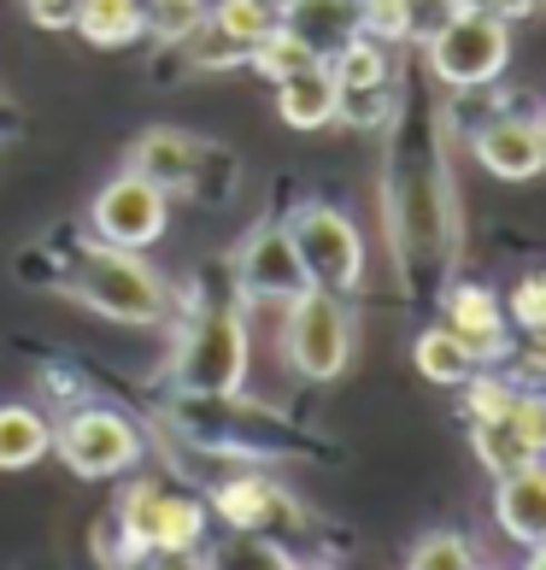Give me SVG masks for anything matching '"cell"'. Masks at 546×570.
<instances>
[{
  "mask_svg": "<svg viewBox=\"0 0 546 570\" xmlns=\"http://www.w3.org/2000/svg\"><path fill=\"white\" fill-rule=\"evenodd\" d=\"M388 242L406 277H447L458 259V195L440 124L388 141Z\"/></svg>",
  "mask_w": 546,
  "mask_h": 570,
  "instance_id": "1",
  "label": "cell"
},
{
  "mask_svg": "<svg viewBox=\"0 0 546 570\" xmlns=\"http://www.w3.org/2000/svg\"><path fill=\"white\" fill-rule=\"evenodd\" d=\"M59 288H66L82 312H95V318H107V324L159 330L171 318V283H165V271L147 259L141 247H112V242L89 236L71 253Z\"/></svg>",
  "mask_w": 546,
  "mask_h": 570,
  "instance_id": "2",
  "label": "cell"
},
{
  "mask_svg": "<svg viewBox=\"0 0 546 570\" xmlns=\"http://www.w3.org/2000/svg\"><path fill=\"white\" fill-rule=\"evenodd\" d=\"M206 523H212V505L165 489L153 476H136L130 489L118 494L112 523H107V559L112 547H123V564L136 559H188L206 547Z\"/></svg>",
  "mask_w": 546,
  "mask_h": 570,
  "instance_id": "3",
  "label": "cell"
},
{
  "mask_svg": "<svg viewBox=\"0 0 546 570\" xmlns=\"http://www.w3.org/2000/svg\"><path fill=\"white\" fill-rule=\"evenodd\" d=\"M247 365H254V335H247V312L236 306V294L195 301V318L177 330L171 353L177 394H236L247 389Z\"/></svg>",
  "mask_w": 546,
  "mask_h": 570,
  "instance_id": "4",
  "label": "cell"
},
{
  "mask_svg": "<svg viewBox=\"0 0 546 570\" xmlns=\"http://www.w3.org/2000/svg\"><path fill=\"white\" fill-rule=\"evenodd\" d=\"M359 353V318H353L347 294L306 288L282 306V358L300 383H335L347 376Z\"/></svg>",
  "mask_w": 546,
  "mask_h": 570,
  "instance_id": "5",
  "label": "cell"
},
{
  "mask_svg": "<svg viewBox=\"0 0 546 570\" xmlns=\"http://www.w3.org/2000/svg\"><path fill=\"white\" fill-rule=\"evenodd\" d=\"M424 66L440 89H499V77L512 66V24L499 12L465 7L453 12L435 36H424Z\"/></svg>",
  "mask_w": 546,
  "mask_h": 570,
  "instance_id": "6",
  "label": "cell"
},
{
  "mask_svg": "<svg viewBox=\"0 0 546 570\" xmlns=\"http://www.w3.org/2000/svg\"><path fill=\"white\" fill-rule=\"evenodd\" d=\"M141 453H147L141 430L118 406H100V400H77V406H66V417L53 424V459L82 482L136 476Z\"/></svg>",
  "mask_w": 546,
  "mask_h": 570,
  "instance_id": "7",
  "label": "cell"
},
{
  "mask_svg": "<svg viewBox=\"0 0 546 570\" xmlns=\"http://www.w3.org/2000/svg\"><path fill=\"white\" fill-rule=\"evenodd\" d=\"M288 236L300 247V265L311 288H335V294H353L365 283V229L353 224L341 206L329 200H306L288 213Z\"/></svg>",
  "mask_w": 546,
  "mask_h": 570,
  "instance_id": "8",
  "label": "cell"
},
{
  "mask_svg": "<svg viewBox=\"0 0 546 570\" xmlns=\"http://www.w3.org/2000/svg\"><path fill=\"white\" fill-rule=\"evenodd\" d=\"M82 229H89L95 242L153 253V247L165 242V229H171V195H165L159 183H147L141 171H130V165H123L112 183H100V188H95Z\"/></svg>",
  "mask_w": 546,
  "mask_h": 570,
  "instance_id": "9",
  "label": "cell"
},
{
  "mask_svg": "<svg viewBox=\"0 0 546 570\" xmlns=\"http://www.w3.org/2000/svg\"><path fill=\"white\" fill-rule=\"evenodd\" d=\"M229 277H236V294L247 306H288L294 294H306L311 277L300 265V247H294V236H288V218L254 224V236L236 247Z\"/></svg>",
  "mask_w": 546,
  "mask_h": 570,
  "instance_id": "10",
  "label": "cell"
},
{
  "mask_svg": "<svg viewBox=\"0 0 546 570\" xmlns=\"http://www.w3.org/2000/svg\"><path fill=\"white\" fill-rule=\"evenodd\" d=\"M212 518L229 523L236 535H265V541H288L294 530H306V505L294 500L282 482H270L265 471H229L212 494Z\"/></svg>",
  "mask_w": 546,
  "mask_h": 570,
  "instance_id": "11",
  "label": "cell"
},
{
  "mask_svg": "<svg viewBox=\"0 0 546 570\" xmlns=\"http://www.w3.org/2000/svg\"><path fill=\"white\" fill-rule=\"evenodd\" d=\"M470 159L488 171L494 183H535L546 171V147H540V124L535 112L499 107L488 118L470 124Z\"/></svg>",
  "mask_w": 546,
  "mask_h": 570,
  "instance_id": "12",
  "label": "cell"
},
{
  "mask_svg": "<svg viewBox=\"0 0 546 570\" xmlns=\"http://www.w3.org/2000/svg\"><path fill=\"white\" fill-rule=\"evenodd\" d=\"M224 159L212 141L188 136V130H171V124H159V130H141L130 141V154H123V165L130 171H141L147 183H159L165 195H200L206 188V165Z\"/></svg>",
  "mask_w": 546,
  "mask_h": 570,
  "instance_id": "13",
  "label": "cell"
},
{
  "mask_svg": "<svg viewBox=\"0 0 546 570\" xmlns=\"http://www.w3.org/2000/svg\"><path fill=\"white\" fill-rule=\"evenodd\" d=\"M440 324L476 353V365H506L512 358V312L506 294L488 283H453L440 294Z\"/></svg>",
  "mask_w": 546,
  "mask_h": 570,
  "instance_id": "14",
  "label": "cell"
},
{
  "mask_svg": "<svg viewBox=\"0 0 546 570\" xmlns=\"http://www.w3.org/2000/svg\"><path fill=\"white\" fill-rule=\"evenodd\" d=\"M494 523L517 547L546 541V459H523L506 476H494Z\"/></svg>",
  "mask_w": 546,
  "mask_h": 570,
  "instance_id": "15",
  "label": "cell"
},
{
  "mask_svg": "<svg viewBox=\"0 0 546 570\" xmlns=\"http://www.w3.org/2000/svg\"><path fill=\"white\" fill-rule=\"evenodd\" d=\"M335 107H341V82H335L329 59H311V66L277 82V118L288 130H329Z\"/></svg>",
  "mask_w": 546,
  "mask_h": 570,
  "instance_id": "16",
  "label": "cell"
},
{
  "mask_svg": "<svg viewBox=\"0 0 546 570\" xmlns=\"http://www.w3.org/2000/svg\"><path fill=\"white\" fill-rule=\"evenodd\" d=\"M282 24L318 59H329L341 41L365 30V12H359V0H282Z\"/></svg>",
  "mask_w": 546,
  "mask_h": 570,
  "instance_id": "17",
  "label": "cell"
},
{
  "mask_svg": "<svg viewBox=\"0 0 546 570\" xmlns=\"http://www.w3.org/2000/svg\"><path fill=\"white\" fill-rule=\"evenodd\" d=\"M71 30L89 41V48H136L147 36V0H77Z\"/></svg>",
  "mask_w": 546,
  "mask_h": 570,
  "instance_id": "18",
  "label": "cell"
},
{
  "mask_svg": "<svg viewBox=\"0 0 546 570\" xmlns=\"http://www.w3.org/2000/svg\"><path fill=\"white\" fill-rule=\"evenodd\" d=\"M411 365H417V376L424 383H435V389H465L470 376L482 371L476 365V353L458 342V335L447 330V324H429V330H417V342H411Z\"/></svg>",
  "mask_w": 546,
  "mask_h": 570,
  "instance_id": "19",
  "label": "cell"
},
{
  "mask_svg": "<svg viewBox=\"0 0 546 570\" xmlns=\"http://www.w3.org/2000/svg\"><path fill=\"white\" fill-rule=\"evenodd\" d=\"M53 453V424L41 417V406H0V471H30Z\"/></svg>",
  "mask_w": 546,
  "mask_h": 570,
  "instance_id": "20",
  "label": "cell"
},
{
  "mask_svg": "<svg viewBox=\"0 0 546 570\" xmlns=\"http://www.w3.org/2000/svg\"><path fill=\"white\" fill-rule=\"evenodd\" d=\"M329 71H335L341 89H394V53H388V41H376L365 30L329 53Z\"/></svg>",
  "mask_w": 546,
  "mask_h": 570,
  "instance_id": "21",
  "label": "cell"
},
{
  "mask_svg": "<svg viewBox=\"0 0 546 570\" xmlns=\"http://www.w3.org/2000/svg\"><path fill=\"white\" fill-rule=\"evenodd\" d=\"M311 59H318V53H311L306 41L277 18V30H265L254 48H247V71H259V77H270V82H282V77H294L300 66H311Z\"/></svg>",
  "mask_w": 546,
  "mask_h": 570,
  "instance_id": "22",
  "label": "cell"
},
{
  "mask_svg": "<svg viewBox=\"0 0 546 570\" xmlns=\"http://www.w3.org/2000/svg\"><path fill=\"white\" fill-rule=\"evenodd\" d=\"M411 570H476L482 553H476V541L465 530H424L411 541V553H406Z\"/></svg>",
  "mask_w": 546,
  "mask_h": 570,
  "instance_id": "23",
  "label": "cell"
},
{
  "mask_svg": "<svg viewBox=\"0 0 546 570\" xmlns=\"http://www.w3.org/2000/svg\"><path fill=\"white\" fill-rule=\"evenodd\" d=\"M206 12H212L218 24L241 41V48H254L265 30H277L282 0H206Z\"/></svg>",
  "mask_w": 546,
  "mask_h": 570,
  "instance_id": "24",
  "label": "cell"
},
{
  "mask_svg": "<svg viewBox=\"0 0 546 570\" xmlns=\"http://www.w3.org/2000/svg\"><path fill=\"white\" fill-rule=\"evenodd\" d=\"M506 430L523 448V459H546V389L517 383L512 406H506Z\"/></svg>",
  "mask_w": 546,
  "mask_h": 570,
  "instance_id": "25",
  "label": "cell"
},
{
  "mask_svg": "<svg viewBox=\"0 0 546 570\" xmlns=\"http://www.w3.org/2000/svg\"><path fill=\"white\" fill-rule=\"evenodd\" d=\"M470 453L482 459V471H488V476H506L512 464H523V448L512 441L506 417H482V424H470Z\"/></svg>",
  "mask_w": 546,
  "mask_h": 570,
  "instance_id": "26",
  "label": "cell"
},
{
  "mask_svg": "<svg viewBox=\"0 0 546 570\" xmlns=\"http://www.w3.org/2000/svg\"><path fill=\"white\" fill-rule=\"evenodd\" d=\"M506 312H512V330L523 335H546V265L517 277V288L506 294Z\"/></svg>",
  "mask_w": 546,
  "mask_h": 570,
  "instance_id": "27",
  "label": "cell"
},
{
  "mask_svg": "<svg viewBox=\"0 0 546 570\" xmlns=\"http://www.w3.org/2000/svg\"><path fill=\"white\" fill-rule=\"evenodd\" d=\"M195 18H206V0H147V36L177 41Z\"/></svg>",
  "mask_w": 546,
  "mask_h": 570,
  "instance_id": "28",
  "label": "cell"
},
{
  "mask_svg": "<svg viewBox=\"0 0 546 570\" xmlns=\"http://www.w3.org/2000/svg\"><path fill=\"white\" fill-rule=\"evenodd\" d=\"M359 12H365V36L376 41H411V18H406V0H359Z\"/></svg>",
  "mask_w": 546,
  "mask_h": 570,
  "instance_id": "29",
  "label": "cell"
},
{
  "mask_svg": "<svg viewBox=\"0 0 546 570\" xmlns=\"http://www.w3.org/2000/svg\"><path fill=\"white\" fill-rule=\"evenodd\" d=\"M453 12H465V0H406V18H411V41L435 36V30L447 24Z\"/></svg>",
  "mask_w": 546,
  "mask_h": 570,
  "instance_id": "30",
  "label": "cell"
},
{
  "mask_svg": "<svg viewBox=\"0 0 546 570\" xmlns=\"http://www.w3.org/2000/svg\"><path fill=\"white\" fill-rule=\"evenodd\" d=\"M24 12L36 18L41 30H71V12H77V0H24Z\"/></svg>",
  "mask_w": 546,
  "mask_h": 570,
  "instance_id": "31",
  "label": "cell"
},
{
  "mask_svg": "<svg viewBox=\"0 0 546 570\" xmlns=\"http://www.w3.org/2000/svg\"><path fill=\"white\" fill-rule=\"evenodd\" d=\"M465 7H482V12H499V18H506V24H517V18L529 12L535 0H465Z\"/></svg>",
  "mask_w": 546,
  "mask_h": 570,
  "instance_id": "32",
  "label": "cell"
},
{
  "mask_svg": "<svg viewBox=\"0 0 546 570\" xmlns=\"http://www.w3.org/2000/svg\"><path fill=\"white\" fill-rule=\"evenodd\" d=\"M529 564H535V570H546V541H540V547H529Z\"/></svg>",
  "mask_w": 546,
  "mask_h": 570,
  "instance_id": "33",
  "label": "cell"
},
{
  "mask_svg": "<svg viewBox=\"0 0 546 570\" xmlns=\"http://www.w3.org/2000/svg\"><path fill=\"white\" fill-rule=\"evenodd\" d=\"M535 124H540V147H546V107H540V112H535Z\"/></svg>",
  "mask_w": 546,
  "mask_h": 570,
  "instance_id": "34",
  "label": "cell"
},
{
  "mask_svg": "<svg viewBox=\"0 0 546 570\" xmlns=\"http://www.w3.org/2000/svg\"><path fill=\"white\" fill-rule=\"evenodd\" d=\"M535 7H546V0H535Z\"/></svg>",
  "mask_w": 546,
  "mask_h": 570,
  "instance_id": "35",
  "label": "cell"
}]
</instances>
